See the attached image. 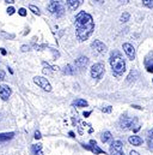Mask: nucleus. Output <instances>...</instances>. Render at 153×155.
I'll return each mask as SVG.
<instances>
[{"mask_svg": "<svg viewBox=\"0 0 153 155\" xmlns=\"http://www.w3.org/2000/svg\"><path fill=\"white\" fill-rule=\"evenodd\" d=\"M76 24V34L79 41H86L89 39L93 30H95V22L90 13L85 11H80L76 16L74 19Z\"/></svg>", "mask_w": 153, "mask_h": 155, "instance_id": "1", "label": "nucleus"}, {"mask_svg": "<svg viewBox=\"0 0 153 155\" xmlns=\"http://www.w3.org/2000/svg\"><path fill=\"white\" fill-rule=\"evenodd\" d=\"M109 63L111 65V69H113V74L115 76H122L124 72H126V61L123 59V57L121 55L120 52L114 51L110 55V59H109Z\"/></svg>", "mask_w": 153, "mask_h": 155, "instance_id": "2", "label": "nucleus"}, {"mask_svg": "<svg viewBox=\"0 0 153 155\" xmlns=\"http://www.w3.org/2000/svg\"><path fill=\"white\" fill-rule=\"evenodd\" d=\"M47 8L55 17H61L65 13V6L61 0H50Z\"/></svg>", "mask_w": 153, "mask_h": 155, "instance_id": "3", "label": "nucleus"}, {"mask_svg": "<svg viewBox=\"0 0 153 155\" xmlns=\"http://www.w3.org/2000/svg\"><path fill=\"white\" fill-rule=\"evenodd\" d=\"M138 123L136 118H129V117H122L120 120V126L123 130H129L133 129L135 126V124Z\"/></svg>", "mask_w": 153, "mask_h": 155, "instance_id": "4", "label": "nucleus"}, {"mask_svg": "<svg viewBox=\"0 0 153 155\" xmlns=\"http://www.w3.org/2000/svg\"><path fill=\"white\" fill-rule=\"evenodd\" d=\"M104 74V65L102 63H97L95 65H92L91 68V77L95 78V79H99L102 78Z\"/></svg>", "mask_w": 153, "mask_h": 155, "instance_id": "5", "label": "nucleus"}, {"mask_svg": "<svg viewBox=\"0 0 153 155\" xmlns=\"http://www.w3.org/2000/svg\"><path fill=\"white\" fill-rule=\"evenodd\" d=\"M34 82L37 84L39 88H42L43 90H45V91H52V85H50V83L48 82L47 78L41 77V76H36V77H34Z\"/></svg>", "mask_w": 153, "mask_h": 155, "instance_id": "6", "label": "nucleus"}, {"mask_svg": "<svg viewBox=\"0 0 153 155\" xmlns=\"http://www.w3.org/2000/svg\"><path fill=\"white\" fill-rule=\"evenodd\" d=\"M110 154L111 155H124L123 144L121 141H114L110 144Z\"/></svg>", "mask_w": 153, "mask_h": 155, "instance_id": "7", "label": "nucleus"}, {"mask_svg": "<svg viewBox=\"0 0 153 155\" xmlns=\"http://www.w3.org/2000/svg\"><path fill=\"white\" fill-rule=\"evenodd\" d=\"M12 94V89L6 84H0V97L2 101H7Z\"/></svg>", "mask_w": 153, "mask_h": 155, "instance_id": "8", "label": "nucleus"}, {"mask_svg": "<svg viewBox=\"0 0 153 155\" xmlns=\"http://www.w3.org/2000/svg\"><path fill=\"white\" fill-rule=\"evenodd\" d=\"M91 47H92L97 53H99V54H103V53L107 52V46H105L102 41H99V40H95V41L91 43Z\"/></svg>", "mask_w": 153, "mask_h": 155, "instance_id": "9", "label": "nucleus"}, {"mask_svg": "<svg viewBox=\"0 0 153 155\" xmlns=\"http://www.w3.org/2000/svg\"><path fill=\"white\" fill-rule=\"evenodd\" d=\"M124 53L127 54V57L129 58V60H134L135 59V48L133 47V45L130 43H123L122 46Z\"/></svg>", "mask_w": 153, "mask_h": 155, "instance_id": "10", "label": "nucleus"}, {"mask_svg": "<svg viewBox=\"0 0 153 155\" xmlns=\"http://www.w3.org/2000/svg\"><path fill=\"white\" fill-rule=\"evenodd\" d=\"M87 65H89V58H87V57L81 55V57H79L78 59H76V66L78 69H84V68H86Z\"/></svg>", "mask_w": 153, "mask_h": 155, "instance_id": "11", "label": "nucleus"}, {"mask_svg": "<svg viewBox=\"0 0 153 155\" xmlns=\"http://www.w3.org/2000/svg\"><path fill=\"white\" fill-rule=\"evenodd\" d=\"M83 1L84 0H67V8L70 11H74L83 4Z\"/></svg>", "mask_w": 153, "mask_h": 155, "instance_id": "12", "label": "nucleus"}, {"mask_svg": "<svg viewBox=\"0 0 153 155\" xmlns=\"http://www.w3.org/2000/svg\"><path fill=\"white\" fill-rule=\"evenodd\" d=\"M83 147H84V148H86V149H89V150H91L92 153H95V155L103 154V153H104V150H103V149H101L97 144H96V146H87V144H83Z\"/></svg>", "mask_w": 153, "mask_h": 155, "instance_id": "13", "label": "nucleus"}, {"mask_svg": "<svg viewBox=\"0 0 153 155\" xmlns=\"http://www.w3.org/2000/svg\"><path fill=\"white\" fill-rule=\"evenodd\" d=\"M145 66L147 69L148 72H153V53L147 55L145 59Z\"/></svg>", "mask_w": 153, "mask_h": 155, "instance_id": "14", "label": "nucleus"}, {"mask_svg": "<svg viewBox=\"0 0 153 155\" xmlns=\"http://www.w3.org/2000/svg\"><path fill=\"white\" fill-rule=\"evenodd\" d=\"M14 137V132H4L0 134V142H7Z\"/></svg>", "mask_w": 153, "mask_h": 155, "instance_id": "15", "label": "nucleus"}, {"mask_svg": "<svg viewBox=\"0 0 153 155\" xmlns=\"http://www.w3.org/2000/svg\"><path fill=\"white\" fill-rule=\"evenodd\" d=\"M128 141L133 146H140V144H142V138H140L139 136H130Z\"/></svg>", "mask_w": 153, "mask_h": 155, "instance_id": "16", "label": "nucleus"}, {"mask_svg": "<svg viewBox=\"0 0 153 155\" xmlns=\"http://www.w3.org/2000/svg\"><path fill=\"white\" fill-rule=\"evenodd\" d=\"M101 140H102L103 143H107V142L111 141V140H113L111 132H109V131H104V132L102 134V136H101Z\"/></svg>", "mask_w": 153, "mask_h": 155, "instance_id": "17", "label": "nucleus"}, {"mask_svg": "<svg viewBox=\"0 0 153 155\" xmlns=\"http://www.w3.org/2000/svg\"><path fill=\"white\" fill-rule=\"evenodd\" d=\"M138 76H139L138 71H136V70H132L130 74H129L128 77H127V83H132V82H134V81L138 78Z\"/></svg>", "mask_w": 153, "mask_h": 155, "instance_id": "18", "label": "nucleus"}, {"mask_svg": "<svg viewBox=\"0 0 153 155\" xmlns=\"http://www.w3.org/2000/svg\"><path fill=\"white\" fill-rule=\"evenodd\" d=\"M87 101L83 100V99H76V101H73V106L76 107H87Z\"/></svg>", "mask_w": 153, "mask_h": 155, "instance_id": "19", "label": "nucleus"}, {"mask_svg": "<svg viewBox=\"0 0 153 155\" xmlns=\"http://www.w3.org/2000/svg\"><path fill=\"white\" fill-rule=\"evenodd\" d=\"M62 72H64L65 75H74L76 69H73V66H72V65H66V66L64 68Z\"/></svg>", "mask_w": 153, "mask_h": 155, "instance_id": "20", "label": "nucleus"}, {"mask_svg": "<svg viewBox=\"0 0 153 155\" xmlns=\"http://www.w3.org/2000/svg\"><path fill=\"white\" fill-rule=\"evenodd\" d=\"M33 152H34V155H43L42 144H34L33 146Z\"/></svg>", "mask_w": 153, "mask_h": 155, "instance_id": "21", "label": "nucleus"}, {"mask_svg": "<svg viewBox=\"0 0 153 155\" xmlns=\"http://www.w3.org/2000/svg\"><path fill=\"white\" fill-rule=\"evenodd\" d=\"M29 10H30V11H31L34 15H37V16H39V15H41L39 8H38V7H36L35 5H30V6H29Z\"/></svg>", "mask_w": 153, "mask_h": 155, "instance_id": "22", "label": "nucleus"}, {"mask_svg": "<svg viewBox=\"0 0 153 155\" xmlns=\"http://www.w3.org/2000/svg\"><path fill=\"white\" fill-rule=\"evenodd\" d=\"M129 18H130V15H129L128 12H123L122 16H121V22H122V23H126V22L129 21Z\"/></svg>", "mask_w": 153, "mask_h": 155, "instance_id": "23", "label": "nucleus"}, {"mask_svg": "<svg viewBox=\"0 0 153 155\" xmlns=\"http://www.w3.org/2000/svg\"><path fill=\"white\" fill-rule=\"evenodd\" d=\"M142 4L148 8H153V0H142Z\"/></svg>", "mask_w": 153, "mask_h": 155, "instance_id": "24", "label": "nucleus"}, {"mask_svg": "<svg viewBox=\"0 0 153 155\" xmlns=\"http://www.w3.org/2000/svg\"><path fill=\"white\" fill-rule=\"evenodd\" d=\"M18 13H19L22 17H25V16H27V10H25L24 7H20V8L18 10Z\"/></svg>", "mask_w": 153, "mask_h": 155, "instance_id": "25", "label": "nucleus"}, {"mask_svg": "<svg viewBox=\"0 0 153 155\" xmlns=\"http://www.w3.org/2000/svg\"><path fill=\"white\" fill-rule=\"evenodd\" d=\"M102 111H103L104 113H110V112H111V106H107L105 108H102Z\"/></svg>", "mask_w": 153, "mask_h": 155, "instance_id": "26", "label": "nucleus"}, {"mask_svg": "<svg viewBox=\"0 0 153 155\" xmlns=\"http://www.w3.org/2000/svg\"><path fill=\"white\" fill-rule=\"evenodd\" d=\"M6 11H7V13H8L10 16H11V15H13V13H14V11H16V10H14L13 7H8V8L6 10Z\"/></svg>", "mask_w": 153, "mask_h": 155, "instance_id": "27", "label": "nucleus"}, {"mask_svg": "<svg viewBox=\"0 0 153 155\" xmlns=\"http://www.w3.org/2000/svg\"><path fill=\"white\" fill-rule=\"evenodd\" d=\"M34 137H35L36 140H39V138L42 137V135H41V132H39L38 130H36V131H35V136H34Z\"/></svg>", "mask_w": 153, "mask_h": 155, "instance_id": "28", "label": "nucleus"}, {"mask_svg": "<svg viewBox=\"0 0 153 155\" xmlns=\"http://www.w3.org/2000/svg\"><path fill=\"white\" fill-rule=\"evenodd\" d=\"M147 136H148V138H150V140H153V127L148 131V132H147Z\"/></svg>", "mask_w": 153, "mask_h": 155, "instance_id": "29", "label": "nucleus"}, {"mask_svg": "<svg viewBox=\"0 0 153 155\" xmlns=\"http://www.w3.org/2000/svg\"><path fill=\"white\" fill-rule=\"evenodd\" d=\"M5 71H2V70H0V81H4L5 79Z\"/></svg>", "mask_w": 153, "mask_h": 155, "instance_id": "30", "label": "nucleus"}, {"mask_svg": "<svg viewBox=\"0 0 153 155\" xmlns=\"http://www.w3.org/2000/svg\"><path fill=\"white\" fill-rule=\"evenodd\" d=\"M20 49H22V52H27V51H29V46L24 45V46H22V47H20Z\"/></svg>", "mask_w": 153, "mask_h": 155, "instance_id": "31", "label": "nucleus"}, {"mask_svg": "<svg viewBox=\"0 0 153 155\" xmlns=\"http://www.w3.org/2000/svg\"><path fill=\"white\" fill-rule=\"evenodd\" d=\"M0 52H1V54L2 55H6L7 53H6V51H5V48H0Z\"/></svg>", "mask_w": 153, "mask_h": 155, "instance_id": "32", "label": "nucleus"}, {"mask_svg": "<svg viewBox=\"0 0 153 155\" xmlns=\"http://www.w3.org/2000/svg\"><path fill=\"white\" fill-rule=\"evenodd\" d=\"M90 144H91V146H96L97 143H96V141H95V140H91V141H90Z\"/></svg>", "mask_w": 153, "mask_h": 155, "instance_id": "33", "label": "nucleus"}, {"mask_svg": "<svg viewBox=\"0 0 153 155\" xmlns=\"http://www.w3.org/2000/svg\"><path fill=\"white\" fill-rule=\"evenodd\" d=\"M129 155H140V154H139L138 152H135V150H132V152H130V154H129Z\"/></svg>", "mask_w": 153, "mask_h": 155, "instance_id": "34", "label": "nucleus"}, {"mask_svg": "<svg viewBox=\"0 0 153 155\" xmlns=\"http://www.w3.org/2000/svg\"><path fill=\"white\" fill-rule=\"evenodd\" d=\"M90 114H91V112H84V114H83V116L86 118V117H89Z\"/></svg>", "mask_w": 153, "mask_h": 155, "instance_id": "35", "label": "nucleus"}, {"mask_svg": "<svg viewBox=\"0 0 153 155\" xmlns=\"http://www.w3.org/2000/svg\"><path fill=\"white\" fill-rule=\"evenodd\" d=\"M120 1V4H127L128 2V0H118Z\"/></svg>", "mask_w": 153, "mask_h": 155, "instance_id": "36", "label": "nucleus"}, {"mask_svg": "<svg viewBox=\"0 0 153 155\" xmlns=\"http://www.w3.org/2000/svg\"><path fill=\"white\" fill-rule=\"evenodd\" d=\"M2 34H4V35H6L5 33H2ZM7 38H10V39H13V38H14V35H7Z\"/></svg>", "mask_w": 153, "mask_h": 155, "instance_id": "37", "label": "nucleus"}, {"mask_svg": "<svg viewBox=\"0 0 153 155\" xmlns=\"http://www.w3.org/2000/svg\"><path fill=\"white\" fill-rule=\"evenodd\" d=\"M133 107L136 108V110H141V107H140V106H136V105H133Z\"/></svg>", "mask_w": 153, "mask_h": 155, "instance_id": "38", "label": "nucleus"}, {"mask_svg": "<svg viewBox=\"0 0 153 155\" xmlns=\"http://www.w3.org/2000/svg\"><path fill=\"white\" fill-rule=\"evenodd\" d=\"M68 135H70L71 137H74V132H72V131H70V132H68Z\"/></svg>", "mask_w": 153, "mask_h": 155, "instance_id": "39", "label": "nucleus"}, {"mask_svg": "<svg viewBox=\"0 0 153 155\" xmlns=\"http://www.w3.org/2000/svg\"><path fill=\"white\" fill-rule=\"evenodd\" d=\"M139 130H140V126H138V127H135V129H134V132H138Z\"/></svg>", "mask_w": 153, "mask_h": 155, "instance_id": "40", "label": "nucleus"}, {"mask_svg": "<svg viewBox=\"0 0 153 155\" xmlns=\"http://www.w3.org/2000/svg\"><path fill=\"white\" fill-rule=\"evenodd\" d=\"M6 2H8V4H13L14 1H13V0H6Z\"/></svg>", "mask_w": 153, "mask_h": 155, "instance_id": "41", "label": "nucleus"}, {"mask_svg": "<svg viewBox=\"0 0 153 155\" xmlns=\"http://www.w3.org/2000/svg\"><path fill=\"white\" fill-rule=\"evenodd\" d=\"M95 1H96V2H99V4H102L104 0H95Z\"/></svg>", "mask_w": 153, "mask_h": 155, "instance_id": "42", "label": "nucleus"}]
</instances>
